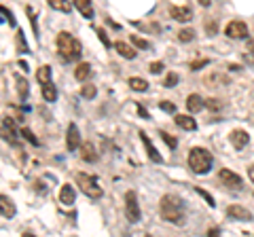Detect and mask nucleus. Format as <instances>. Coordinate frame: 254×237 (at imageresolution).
<instances>
[{"mask_svg":"<svg viewBox=\"0 0 254 237\" xmlns=\"http://www.w3.org/2000/svg\"><path fill=\"white\" fill-rule=\"evenodd\" d=\"M205 106H208V108L212 110V113H218V110L222 108V104H220V102H218V100H212V98H210L208 102H205Z\"/></svg>","mask_w":254,"mask_h":237,"instance_id":"34","label":"nucleus"},{"mask_svg":"<svg viewBox=\"0 0 254 237\" xmlns=\"http://www.w3.org/2000/svg\"><path fill=\"white\" fill-rule=\"evenodd\" d=\"M74 6L78 11H81V15L85 19H93V6H91V0H72Z\"/></svg>","mask_w":254,"mask_h":237,"instance_id":"17","label":"nucleus"},{"mask_svg":"<svg viewBox=\"0 0 254 237\" xmlns=\"http://www.w3.org/2000/svg\"><path fill=\"white\" fill-rule=\"evenodd\" d=\"M89 74H91V66L87 64V61H81V64L76 66V70H74V76H76L78 83H85L87 78H89Z\"/></svg>","mask_w":254,"mask_h":237,"instance_id":"20","label":"nucleus"},{"mask_svg":"<svg viewBox=\"0 0 254 237\" xmlns=\"http://www.w3.org/2000/svg\"><path fill=\"white\" fill-rule=\"evenodd\" d=\"M248 178H250V180H252V182H254V165H252V168L248 170Z\"/></svg>","mask_w":254,"mask_h":237,"instance_id":"43","label":"nucleus"},{"mask_svg":"<svg viewBox=\"0 0 254 237\" xmlns=\"http://www.w3.org/2000/svg\"><path fill=\"white\" fill-rule=\"evenodd\" d=\"M193 38H195V30H180V32H178V41L180 43H190V41H193Z\"/></svg>","mask_w":254,"mask_h":237,"instance_id":"28","label":"nucleus"},{"mask_svg":"<svg viewBox=\"0 0 254 237\" xmlns=\"http://www.w3.org/2000/svg\"><path fill=\"white\" fill-rule=\"evenodd\" d=\"M227 214L231 218H235V220H252V214L246 208H242V205H229Z\"/></svg>","mask_w":254,"mask_h":237,"instance_id":"12","label":"nucleus"},{"mask_svg":"<svg viewBox=\"0 0 254 237\" xmlns=\"http://www.w3.org/2000/svg\"><path fill=\"white\" fill-rule=\"evenodd\" d=\"M225 34L229 38H235V41H240V38H246L248 36V26H246L244 21H231L225 30Z\"/></svg>","mask_w":254,"mask_h":237,"instance_id":"7","label":"nucleus"},{"mask_svg":"<svg viewBox=\"0 0 254 237\" xmlns=\"http://www.w3.org/2000/svg\"><path fill=\"white\" fill-rule=\"evenodd\" d=\"M113 45H115L117 53L123 55V58H127V59H133V58H136V49H133L131 45H127L125 41H117V43H113Z\"/></svg>","mask_w":254,"mask_h":237,"instance_id":"16","label":"nucleus"},{"mask_svg":"<svg viewBox=\"0 0 254 237\" xmlns=\"http://www.w3.org/2000/svg\"><path fill=\"white\" fill-rule=\"evenodd\" d=\"M127 83H129V87L133 91H146L148 89V83L144 81V78H138V76H131Z\"/></svg>","mask_w":254,"mask_h":237,"instance_id":"23","label":"nucleus"},{"mask_svg":"<svg viewBox=\"0 0 254 237\" xmlns=\"http://www.w3.org/2000/svg\"><path fill=\"white\" fill-rule=\"evenodd\" d=\"M41 89H43V98H45L47 102H55V98H58V89H55L53 83L41 85Z\"/></svg>","mask_w":254,"mask_h":237,"instance_id":"21","label":"nucleus"},{"mask_svg":"<svg viewBox=\"0 0 254 237\" xmlns=\"http://www.w3.org/2000/svg\"><path fill=\"white\" fill-rule=\"evenodd\" d=\"M203 66H208V59H197L190 64V70H201Z\"/></svg>","mask_w":254,"mask_h":237,"instance_id":"40","label":"nucleus"},{"mask_svg":"<svg viewBox=\"0 0 254 237\" xmlns=\"http://www.w3.org/2000/svg\"><path fill=\"white\" fill-rule=\"evenodd\" d=\"M66 144H68V151H78L81 148V131H78V127L74 123L68 125V138H66Z\"/></svg>","mask_w":254,"mask_h":237,"instance_id":"8","label":"nucleus"},{"mask_svg":"<svg viewBox=\"0 0 254 237\" xmlns=\"http://www.w3.org/2000/svg\"><path fill=\"white\" fill-rule=\"evenodd\" d=\"M36 78H38V83L41 85L51 83V68L49 66H41L38 68V72H36Z\"/></svg>","mask_w":254,"mask_h":237,"instance_id":"24","label":"nucleus"},{"mask_svg":"<svg viewBox=\"0 0 254 237\" xmlns=\"http://www.w3.org/2000/svg\"><path fill=\"white\" fill-rule=\"evenodd\" d=\"M49 4H51V9L62 11V13H70V11H72V4H70L68 0H49Z\"/></svg>","mask_w":254,"mask_h":237,"instance_id":"22","label":"nucleus"},{"mask_svg":"<svg viewBox=\"0 0 254 237\" xmlns=\"http://www.w3.org/2000/svg\"><path fill=\"white\" fill-rule=\"evenodd\" d=\"M176 83H178V72H170L168 76H165V81H163L165 87H174Z\"/></svg>","mask_w":254,"mask_h":237,"instance_id":"33","label":"nucleus"},{"mask_svg":"<svg viewBox=\"0 0 254 237\" xmlns=\"http://www.w3.org/2000/svg\"><path fill=\"white\" fill-rule=\"evenodd\" d=\"M159 136H161V140L165 142V144H168L170 148H172V151H174V148H176L178 146V140L176 138H174V136H170V133L168 131H159Z\"/></svg>","mask_w":254,"mask_h":237,"instance_id":"29","label":"nucleus"},{"mask_svg":"<svg viewBox=\"0 0 254 237\" xmlns=\"http://www.w3.org/2000/svg\"><path fill=\"white\" fill-rule=\"evenodd\" d=\"M197 193H199V195L203 197V199H205V203H208V205H212V208H214V205H216V201L212 199V195H210V193H205L203 188H197Z\"/></svg>","mask_w":254,"mask_h":237,"instance_id":"35","label":"nucleus"},{"mask_svg":"<svg viewBox=\"0 0 254 237\" xmlns=\"http://www.w3.org/2000/svg\"><path fill=\"white\" fill-rule=\"evenodd\" d=\"M205 106V100L201 96H197V93H190V96L187 98V108L189 113H199V110Z\"/></svg>","mask_w":254,"mask_h":237,"instance_id":"15","label":"nucleus"},{"mask_svg":"<svg viewBox=\"0 0 254 237\" xmlns=\"http://www.w3.org/2000/svg\"><path fill=\"white\" fill-rule=\"evenodd\" d=\"M17 93H19V98H23L26 100L28 98V93H30V87H28V81L26 78H17Z\"/></svg>","mask_w":254,"mask_h":237,"instance_id":"27","label":"nucleus"},{"mask_svg":"<svg viewBox=\"0 0 254 237\" xmlns=\"http://www.w3.org/2000/svg\"><path fill=\"white\" fill-rule=\"evenodd\" d=\"M0 208H2V218H13L15 212H17L15 210V205H13V201L6 195L0 197Z\"/></svg>","mask_w":254,"mask_h":237,"instance_id":"19","label":"nucleus"},{"mask_svg":"<svg viewBox=\"0 0 254 237\" xmlns=\"http://www.w3.org/2000/svg\"><path fill=\"white\" fill-rule=\"evenodd\" d=\"M95 93H98V89H95V85H91V83H85V85H83L81 96H83L85 100H93V98H95Z\"/></svg>","mask_w":254,"mask_h":237,"instance_id":"26","label":"nucleus"},{"mask_svg":"<svg viewBox=\"0 0 254 237\" xmlns=\"http://www.w3.org/2000/svg\"><path fill=\"white\" fill-rule=\"evenodd\" d=\"M2 15H4V19L9 21V26H15V19H13V13L6 9V6H2Z\"/></svg>","mask_w":254,"mask_h":237,"instance_id":"39","label":"nucleus"},{"mask_svg":"<svg viewBox=\"0 0 254 237\" xmlns=\"http://www.w3.org/2000/svg\"><path fill=\"white\" fill-rule=\"evenodd\" d=\"M189 168L195 174H208L212 170V155L205 151V148H190L189 153Z\"/></svg>","mask_w":254,"mask_h":237,"instance_id":"3","label":"nucleus"},{"mask_svg":"<svg viewBox=\"0 0 254 237\" xmlns=\"http://www.w3.org/2000/svg\"><path fill=\"white\" fill-rule=\"evenodd\" d=\"M76 201V195H74V188L72 184H64L62 191H60V203L64 205H72Z\"/></svg>","mask_w":254,"mask_h":237,"instance_id":"14","label":"nucleus"},{"mask_svg":"<svg viewBox=\"0 0 254 237\" xmlns=\"http://www.w3.org/2000/svg\"><path fill=\"white\" fill-rule=\"evenodd\" d=\"M15 47H17V53H28V43L23 41L21 30H17V34H15Z\"/></svg>","mask_w":254,"mask_h":237,"instance_id":"25","label":"nucleus"},{"mask_svg":"<svg viewBox=\"0 0 254 237\" xmlns=\"http://www.w3.org/2000/svg\"><path fill=\"white\" fill-rule=\"evenodd\" d=\"M21 136H23V138H26V140H30V142H32V144H34V146L38 144V140L34 138V133H32L30 129H21Z\"/></svg>","mask_w":254,"mask_h":237,"instance_id":"37","label":"nucleus"},{"mask_svg":"<svg viewBox=\"0 0 254 237\" xmlns=\"http://www.w3.org/2000/svg\"><path fill=\"white\" fill-rule=\"evenodd\" d=\"M140 138H142V142H144V146H146V153H148V157H150V161H155V163H163V159H161V155L157 153V148L153 146V142H150V138L146 136L144 131L140 133Z\"/></svg>","mask_w":254,"mask_h":237,"instance_id":"13","label":"nucleus"},{"mask_svg":"<svg viewBox=\"0 0 254 237\" xmlns=\"http://www.w3.org/2000/svg\"><path fill=\"white\" fill-rule=\"evenodd\" d=\"M125 214L129 223H138L140 220V203H138V195L133 191L125 193Z\"/></svg>","mask_w":254,"mask_h":237,"instance_id":"5","label":"nucleus"},{"mask_svg":"<svg viewBox=\"0 0 254 237\" xmlns=\"http://www.w3.org/2000/svg\"><path fill=\"white\" fill-rule=\"evenodd\" d=\"M250 142V136L246 133L244 129H235L231 131V144L237 148V151H242V148H246V144Z\"/></svg>","mask_w":254,"mask_h":237,"instance_id":"10","label":"nucleus"},{"mask_svg":"<svg viewBox=\"0 0 254 237\" xmlns=\"http://www.w3.org/2000/svg\"><path fill=\"white\" fill-rule=\"evenodd\" d=\"M138 113H140V117H144V118H150V115H148V110H146V108L138 106Z\"/></svg>","mask_w":254,"mask_h":237,"instance_id":"42","label":"nucleus"},{"mask_svg":"<svg viewBox=\"0 0 254 237\" xmlns=\"http://www.w3.org/2000/svg\"><path fill=\"white\" fill-rule=\"evenodd\" d=\"M218 178H220V182H222V184L229 186V188H233V191H240V188L244 186V180L237 176L235 172H231V170H220Z\"/></svg>","mask_w":254,"mask_h":237,"instance_id":"6","label":"nucleus"},{"mask_svg":"<svg viewBox=\"0 0 254 237\" xmlns=\"http://www.w3.org/2000/svg\"><path fill=\"white\" fill-rule=\"evenodd\" d=\"M159 108L165 110V113H176V106H174L172 102H161V104H159Z\"/></svg>","mask_w":254,"mask_h":237,"instance_id":"38","label":"nucleus"},{"mask_svg":"<svg viewBox=\"0 0 254 237\" xmlns=\"http://www.w3.org/2000/svg\"><path fill=\"white\" fill-rule=\"evenodd\" d=\"M28 15H30V21H32V30H34V36L38 38V23H36V11L32 9V6H28Z\"/></svg>","mask_w":254,"mask_h":237,"instance_id":"31","label":"nucleus"},{"mask_svg":"<svg viewBox=\"0 0 254 237\" xmlns=\"http://www.w3.org/2000/svg\"><path fill=\"white\" fill-rule=\"evenodd\" d=\"M199 4H201V6H210L212 0H199Z\"/></svg>","mask_w":254,"mask_h":237,"instance_id":"44","label":"nucleus"},{"mask_svg":"<svg viewBox=\"0 0 254 237\" xmlns=\"http://www.w3.org/2000/svg\"><path fill=\"white\" fill-rule=\"evenodd\" d=\"M76 184H78V188H81L87 197H89V199H100V197L104 195L102 186L98 184V180H95L93 176H89V174L78 172L76 174Z\"/></svg>","mask_w":254,"mask_h":237,"instance_id":"4","label":"nucleus"},{"mask_svg":"<svg viewBox=\"0 0 254 237\" xmlns=\"http://www.w3.org/2000/svg\"><path fill=\"white\" fill-rule=\"evenodd\" d=\"M159 212H161V218H165L172 225H185V203H182L180 197L174 195H163L161 203H159Z\"/></svg>","mask_w":254,"mask_h":237,"instance_id":"1","label":"nucleus"},{"mask_svg":"<svg viewBox=\"0 0 254 237\" xmlns=\"http://www.w3.org/2000/svg\"><path fill=\"white\" fill-rule=\"evenodd\" d=\"M55 43H58L60 55L66 61H76L81 58V45H78V41L70 32H60L58 38H55Z\"/></svg>","mask_w":254,"mask_h":237,"instance_id":"2","label":"nucleus"},{"mask_svg":"<svg viewBox=\"0 0 254 237\" xmlns=\"http://www.w3.org/2000/svg\"><path fill=\"white\" fill-rule=\"evenodd\" d=\"M131 45H136L138 49H148V47H150V43L144 41V38L138 36V34H131Z\"/></svg>","mask_w":254,"mask_h":237,"instance_id":"30","label":"nucleus"},{"mask_svg":"<svg viewBox=\"0 0 254 237\" xmlns=\"http://www.w3.org/2000/svg\"><path fill=\"white\" fill-rule=\"evenodd\" d=\"M163 68H165V66H163V61H153L148 70H150L153 74H159V72H163Z\"/></svg>","mask_w":254,"mask_h":237,"instance_id":"36","label":"nucleus"},{"mask_svg":"<svg viewBox=\"0 0 254 237\" xmlns=\"http://www.w3.org/2000/svg\"><path fill=\"white\" fill-rule=\"evenodd\" d=\"M81 157H83V161H87V163L98 161V153H95V148H93L91 142H85V144H81Z\"/></svg>","mask_w":254,"mask_h":237,"instance_id":"18","label":"nucleus"},{"mask_svg":"<svg viewBox=\"0 0 254 237\" xmlns=\"http://www.w3.org/2000/svg\"><path fill=\"white\" fill-rule=\"evenodd\" d=\"M95 32H98L100 41L104 43V47H106V49H110V47H115V45H110V38L106 36V30H104V28H98V30H95Z\"/></svg>","mask_w":254,"mask_h":237,"instance_id":"32","label":"nucleus"},{"mask_svg":"<svg viewBox=\"0 0 254 237\" xmlns=\"http://www.w3.org/2000/svg\"><path fill=\"white\" fill-rule=\"evenodd\" d=\"M174 123H176L178 127H182V129H187V131H195L197 129L195 118L193 117H187V115H178L176 113V117H174Z\"/></svg>","mask_w":254,"mask_h":237,"instance_id":"11","label":"nucleus"},{"mask_svg":"<svg viewBox=\"0 0 254 237\" xmlns=\"http://www.w3.org/2000/svg\"><path fill=\"white\" fill-rule=\"evenodd\" d=\"M205 28H208V34H216V23H214V21L212 23L208 21V23H205Z\"/></svg>","mask_w":254,"mask_h":237,"instance_id":"41","label":"nucleus"},{"mask_svg":"<svg viewBox=\"0 0 254 237\" xmlns=\"http://www.w3.org/2000/svg\"><path fill=\"white\" fill-rule=\"evenodd\" d=\"M170 15H172V17L176 19V21H182V23H187V21L193 19V11H190L189 6H172Z\"/></svg>","mask_w":254,"mask_h":237,"instance_id":"9","label":"nucleus"}]
</instances>
